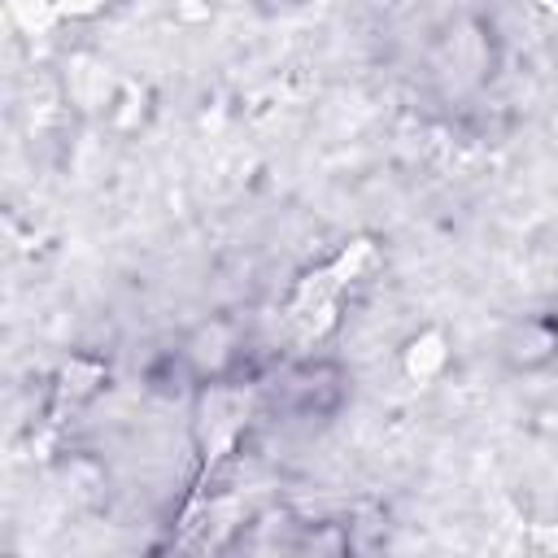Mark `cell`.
<instances>
[{"label": "cell", "mask_w": 558, "mask_h": 558, "mask_svg": "<svg viewBox=\"0 0 558 558\" xmlns=\"http://www.w3.org/2000/svg\"><path fill=\"white\" fill-rule=\"evenodd\" d=\"M61 4H65V9H78V13H87V9H96L100 0H61Z\"/></svg>", "instance_id": "obj_1"}]
</instances>
